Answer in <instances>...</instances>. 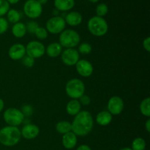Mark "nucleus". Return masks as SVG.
<instances>
[{
    "label": "nucleus",
    "instance_id": "obj_38",
    "mask_svg": "<svg viewBox=\"0 0 150 150\" xmlns=\"http://www.w3.org/2000/svg\"><path fill=\"white\" fill-rule=\"evenodd\" d=\"M4 100L0 98V112H1V111H2V110L4 109Z\"/></svg>",
    "mask_w": 150,
    "mask_h": 150
},
{
    "label": "nucleus",
    "instance_id": "obj_9",
    "mask_svg": "<svg viewBox=\"0 0 150 150\" xmlns=\"http://www.w3.org/2000/svg\"><path fill=\"white\" fill-rule=\"evenodd\" d=\"M25 47H26V55L34 59L41 58L45 53V45L40 41H30Z\"/></svg>",
    "mask_w": 150,
    "mask_h": 150
},
{
    "label": "nucleus",
    "instance_id": "obj_30",
    "mask_svg": "<svg viewBox=\"0 0 150 150\" xmlns=\"http://www.w3.org/2000/svg\"><path fill=\"white\" fill-rule=\"evenodd\" d=\"M21 111L24 116V117H30L34 114V109L30 105H24L21 108Z\"/></svg>",
    "mask_w": 150,
    "mask_h": 150
},
{
    "label": "nucleus",
    "instance_id": "obj_24",
    "mask_svg": "<svg viewBox=\"0 0 150 150\" xmlns=\"http://www.w3.org/2000/svg\"><path fill=\"white\" fill-rule=\"evenodd\" d=\"M140 111L144 117H150V98L149 97L144 98L140 103Z\"/></svg>",
    "mask_w": 150,
    "mask_h": 150
},
{
    "label": "nucleus",
    "instance_id": "obj_39",
    "mask_svg": "<svg viewBox=\"0 0 150 150\" xmlns=\"http://www.w3.org/2000/svg\"><path fill=\"white\" fill-rule=\"evenodd\" d=\"M7 1L10 4H17L18 2H19L20 0H7Z\"/></svg>",
    "mask_w": 150,
    "mask_h": 150
},
{
    "label": "nucleus",
    "instance_id": "obj_42",
    "mask_svg": "<svg viewBox=\"0 0 150 150\" xmlns=\"http://www.w3.org/2000/svg\"><path fill=\"white\" fill-rule=\"evenodd\" d=\"M120 150H133L131 149V148H130V147H124V148H122V149H121Z\"/></svg>",
    "mask_w": 150,
    "mask_h": 150
},
{
    "label": "nucleus",
    "instance_id": "obj_1",
    "mask_svg": "<svg viewBox=\"0 0 150 150\" xmlns=\"http://www.w3.org/2000/svg\"><path fill=\"white\" fill-rule=\"evenodd\" d=\"M94 126L92 114L87 111H81L75 116L71 123V131L77 136H86L90 133Z\"/></svg>",
    "mask_w": 150,
    "mask_h": 150
},
{
    "label": "nucleus",
    "instance_id": "obj_2",
    "mask_svg": "<svg viewBox=\"0 0 150 150\" xmlns=\"http://www.w3.org/2000/svg\"><path fill=\"white\" fill-rule=\"evenodd\" d=\"M21 139V130L18 127L5 126L0 130V143L5 146H13Z\"/></svg>",
    "mask_w": 150,
    "mask_h": 150
},
{
    "label": "nucleus",
    "instance_id": "obj_3",
    "mask_svg": "<svg viewBox=\"0 0 150 150\" xmlns=\"http://www.w3.org/2000/svg\"><path fill=\"white\" fill-rule=\"evenodd\" d=\"M87 28L89 32L95 37L104 36L108 31V25L105 18L97 16L89 18Z\"/></svg>",
    "mask_w": 150,
    "mask_h": 150
},
{
    "label": "nucleus",
    "instance_id": "obj_27",
    "mask_svg": "<svg viewBox=\"0 0 150 150\" xmlns=\"http://www.w3.org/2000/svg\"><path fill=\"white\" fill-rule=\"evenodd\" d=\"M92 45H90L88 42H83V43L79 45V54H84V55H86V54H89L91 52H92Z\"/></svg>",
    "mask_w": 150,
    "mask_h": 150
},
{
    "label": "nucleus",
    "instance_id": "obj_33",
    "mask_svg": "<svg viewBox=\"0 0 150 150\" xmlns=\"http://www.w3.org/2000/svg\"><path fill=\"white\" fill-rule=\"evenodd\" d=\"M22 63L23 65L26 67H32L35 64V59L31 58L30 57L28 56H25L23 59H22Z\"/></svg>",
    "mask_w": 150,
    "mask_h": 150
},
{
    "label": "nucleus",
    "instance_id": "obj_21",
    "mask_svg": "<svg viewBox=\"0 0 150 150\" xmlns=\"http://www.w3.org/2000/svg\"><path fill=\"white\" fill-rule=\"evenodd\" d=\"M26 25L21 22H18V23L13 24L12 27V33L13 36L17 38H21L26 35Z\"/></svg>",
    "mask_w": 150,
    "mask_h": 150
},
{
    "label": "nucleus",
    "instance_id": "obj_31",
    "mask_svg": "<svg viewBox=\"0 0 150 150\" xmlns=\"http://www.w3.org/2000/svg\"><path fill=\"white\" fill-rule=\"evenodd\" d=\"M26 31L28 32H29L30 34H35V31L37 30L38 27H39V25L37 23L36 21H31L29 23H27V25H26Z\"/></svg>",
    "mask_w": 150,
    "mask_h": 150
},
{
    "label": "nucleus",
    "instance_id": "obj_11",
    "mask_svg": "<svg viewBox=\"0 0 150 150\" xmlns=\"http://www.w3.org/2000/svg\"><path fill=\"white\" fill-rule=\"evenodd\" d=\"M107 111L111 115H119L124 109V101L119 96H113L108 100L107 104Z\"/></svg>",
    "mask_w": 150,
    "mask_h": 150
},
{
    "label": "nucleus",
    "instance_id": "obj_23",
    "mask_svg": "<svg viewBox=\"0 0 150 150\" xmlns=\"http://www.w3.org/2000/svg\"><path fill=\"white\" fill-rule=\"evenodd\" d=\"M21 14L17 10L15 9H10L7 13V21L8 23H11L13 24L20 22Z\"/></svg>",
    "mask_w": 150,
    "mask_h": 150
},
{
    "label": "nucleus",
    "instance_id": "obj_6",
    "mask_svg": "<svg viewBox=\"0 0 150 150\" xmlns=\"http://www.w3.org/2000/svg\"><path fill=\"white\" fill-rule=\"evenodd\" d=\"M3 118L7 125L18 127L23 123L25 117L21 110L16 108H10L4 111Z\"/></svg>",
    "mask_w": 150,
    "mask_h": 150
},
{
    "label": "nucleus",
    "instance_id": "obj_35",
    "mask_svg": "<svg viewBox=\"0 0 150 150\" xmlns=\"http://www.w3.org/2000/svg\"><path fill=\"white\" fill-rule=\"evenodd\" d=\"M143 47L144 48V50H146L147 52L150 51V38L147 37L146 38H145L143 41Z\"/></svg>",
    "mask_w": 150,
    "mask_h": 150
},
{
    "label": "nucleus",
    "instance_id": "obj_37",
    "mask_svg": "<svg viewBox=\"0 0 150 150\" xmlns=\"http://www.w3.org/2000/svg\"><path fill=\"white\" fill-rule=\"evenodd\" d=\"M145 128H146V131H147L148 133H149L150 132V120L149 119H148V120H146V123H145Z\"/></svg>",
    "mask_w": 150,
    "mask_h": 150
},
{
    "label": "nucleus",
    "instance_id": "obj_34",
    "mask_svg": "<svg viewBox=\"0 0 150 150\" xmlns=\"http://www.w3.org/2000/svg\"><path fill=\"white\" fill-rule=\"evenodd\" d=\"M79 101L81 103V105L87 106V105H89V104L91 103V98L90 97L88 96V95H83L80 98H79Z\"/></svg>",
    "mask_w": 150,
    "mask_h": 150
},
{
    "label": "nucleus",
    "instance_id": "obj_25",
    "mask_svg": "<svg viewBox=\"0 0 150 150\" xmlns=\"http://www.w3.org/2000/svg\"><path fill=\"white\" fill-rule=\"evenodd\" d=\"M131 149L133 150H145L146 149V142L143 138H136L132 142Z\"/></svg>",
    "mask_w": 150,
    "mask_h": 150
},
{
    "label": "nucleus",
    "instance_id": "obj_5",
    "mask_svg": "<svg viewBox=\"0 0 150 150\" xmlns=\"http://www.w3.org/2000/svg\"><path fill=\"white\" fill-rule=\"evenodd\" d=\"M65 92L72 99H79L85 93L84 83L79 79H71L66 83Z\"/></svg>",
    "mask_w": 150,
    "mask_h": 150
},
{
    "label": "nucleus",
    "instance_id": "obj_17",
    "mask_svg": "<svg viewBox=\"0 0 150 150\" xmlns=\"http://www.w3.org/2000/svg\"><path fill=\"white\" fill-rule=\"evenodd\" d=\"M75 0H54V5L58 11L67 12L74 7Z\"/></svg>",
    "mask_w": 150,
    "mask_h": 150
},
{
    "label": "nucleus",
    "instance_id": "obj_22",
    "mask_svg": "<svg viewBox=\"0 0 150 150\" xmlns=\"http://www.w3.org/2000/svg\"><path fill=\"white\" fill-rule=\"evenodd\" d=\"M56 130L59 134H65L68 132L71 131V123L68 121L62 120L56 125Z\"/></svg>",
    "mask_w": 150,
    "mask_h": 150
},
{
    "label": "nucleus",
    "instance_id": "obj_29",
    "mask_svg": "<svg viewBox=\"0 0 150 150\" xmlns=\"http://www.w3.org/2000/svg\"><path fill=\"white\" fill-rule=\"evenodd\" d=\"M10 10V4L7 0H0V17H2Z\"/></svg>",
    "mask_w": 150,
    "mask_h": 150
},
{
    "label": "nucleus",
    "instance_id": "obj_7",
    "mask_svg": "<svg viewBox=\"0 0 150 150\" xmlns=\"http://www.w3.org/2000/svg\"><path fill=\"white\" fill-rule=\"evenodd\" d=\"M23 9L24 14L31 19L38 18L42 13V5L38 0H27Z\"/></svg>",
    "mask_w": 150,
    "mask_h": 150
},
{
    "label": "nucleus",
    "instance_id": "obj_15",
    "mask_svg": "<svg viewBox=\"0 0 150 150\" xmlns=\"http://www.w3.org/2000/svg\"><path fill=\"white\" fill-rule=\"evenodd\" d=\"M66 24L70 26H77L82 23L83 16L77 11H72L67 13L64 18Z\"/></svg>",
    "mask_w": 150,
    "mask_h": 150
},
{
    "label": "nucleus",
    "instance_id": "obj_4",
    "mask_svg": "<svg viewBox=\"0 0 150 150\" xmlns=\"http://www.w3.org/2000/svg\"><path fill=\"white\" fill-rule=\"evenodd\" d=\"M59 42L62 48H75L80 44V35L73 29H64L60 33L59 38Z\"/></svg>",
    "mask_w": 150,
    "mask_h": 150
},
{
    "label": "nucleus",
    "instance_id": "obj_26",
    "mask_svg": "<svg viewBox=\"0 0 150 150\" xmlns=\"http://www.w3.org/2000/svg\"><path fill=\"white\" fill-rule=\"evenodd\" d=\"M95 12H96L97 16L103 18V16H106L107 13H108V5L105 3H100L95 8Z\"/></svg>",
    "mask_w": 150,
    "mask_h": 150
},
{
    "label": "nucleus",
    "instance_id": "obj_28",
    "mask_svg": "<svg viewBox=\"0 0 150 150\" xmlns=\"http://www.w3.org/2000/svg\"><path fill=\"white\" fill-rule=\"evenodd\" d=\"M35 35L36 36V38L39 40H45L46 39L48 35V31L46 30V29L44 27H39L37 29V30L35 31Z\"/></svg>",
    "mask_w": 150,
    "mask_h": 150
},
{
    "label": "nucleus",
    "instance_id": "obj_16",
    "mask_svg": "<svg viewBox=\"0 0 150 150\" xmlns=\"http://www.w3.org/2000/svg\"><path fill=\"white\" fill-rule=\"evenodd\" d=\"M63 146L67 149H72L77 144V136L72 131L63 135L62 140Z\"/></svg>",
    "mask_w": 150,
    "mask_h": 150
},
{
    "label": "nucleus",
    "instance_id": "obj_40",
    "mask_svg": "<svg viewBox=\"0 0 150 150\" xmlns=\"http://www.w3.org/2000/svg\"><path fill=\"white\" fill-rule=\"evenodd\" d=\"M38 1H39V3L40 4H42V5H43V4H46L47 2H48V0H38Z\"/></svg>",
    "mask_w": 150,
    "mask_h": 150
},
{
    "label": "nucleus",
    "instance_id": "obj_36",
    "mask_svg": "<svg viewBox=\"0 0 150 150\" xmlns=\"http://www.w3.org/2000/svg\"><path fill=\"white\" fill-rule=\"evenodd\" d=\"M76 150H92V149H91L88 145L82 144L80 145V146L76 149Z\"/></svg>",
    "mask_w": 150,
    "mask_h": 150
},
{
    "label": "nucleus",
    "instance_id": "obj_19",
    "mask_svg": "<svg viewBox=\"0 0 150 150\" xmlns=\"http://www.w3.org/2000/svg\"><path fill=\"white\" fill-rule=\"evenodd\" d=\"M81 110V105L79 100L72 99L67 103L66 105V111L70 116H76Z\"/></svg>",
    "mask_w": 150,
    "mask_h": 150
},
{
    "label": "nucleus",
    "instance_id": "obj_12",
    "mask_svg": "<svg viewBox=\"0 0 150 150\" xmlns=\"http://www.w3.org/2000/svg\"><path fill=\"white\" fill-rule=\"evenodd\" d=\"M76 68L78 73L84 78L90 77L94 71L92 63L86 59H79L76 63Z\"/></svg>",
    "mask_w": 150,
    "mask_h": 150
},
{
    "label": "nucleus",
    "instance_id": "obj_8",
    "mask_svg": "<svg viewBox=\"0 0 150 150\" xmlns=\"http://www.w3.org/2000/svg\"><path fill=\"white\" fill-rule=\"evenodd\" d=\"M66 22L62 16H54L48 19L46 22L45 29L48 32L52 35L60 34L65 29Z\"/></svg>",
    "mask_w": 150,
    "mask_h": 150
},
{
    "label": "nucleus",
    "instance_id": "obj_20",
    "mask_svg": "<svg viewBox=\"0 0 150 150\" xmlns=\"http://www.w3.org/2000/svg\"><path fill=\"white\" fill-rule=\"evenodd\" d=\"M112 115L108 111H102L96 116V122L100 126H107L112 121Z\"/></svg>",
    "mask_w": 150,
    "mask_h": 150
},
{
    "label": "nucleus",
    "instance_id": "obj_14",
    "mask_svg": "<svg viewBox=\"0 0 150 150\" xmlns=\"http://www.w3.org/2000/svg\"><path fill=\"white\" fill-rule=\"evenodd\" d=\"M21 134L25 139L32 140L35 139L40 134V128L38 125L34 124H26L22 127Z\"/></svg>",
    "mask_w": 150,
    "mask_h": 150
},
{
    "label": "nucleus",
    "instance_id": "obj_10",
    "mask_svg": "<svg viewBox=\"0 0 150 150\" xmlns=\"http://www.w3.org/2000/svg\"><path fill=\"white\" fill-rule=\"evenodd\" d=\"M61 59L66 66H74L80 59V54L76 48H66L62 52Z\"/></svg>",
    "mask_w": 150,
    "mask_h": 150
},
{
    "label": "nucleus",
    "instance_id": "obj_41",
    "mask_svg": "<svg viewBox=\"0 0 150 150\" xmlns=\"http://www.w3.org/2000/svg\"><path fill=\"white\" fill-rule=\"evenodd\" d=\"M89 1H90V2L92 3H97L99 1V0H88Z\"/></svg>",
    "mask_w": 150,
    "mask_h": 150
},
{
    "label": "nucleus",
    "instance_id": "obj_13",
    "mask_svg": "<svg viewBox=\"0 0 150 150\" xmlns=\"http://www.w3.org/2000/svg\"><path fill=\"white\" fill-rule=\"evenodd\" d=\"M8 56L14 61L22 59L26 56V47L21 43L13 44L9 48Z\"/></svg>",
    "mask_w": 150,
    "mask_h": 150
},
{
    "label": "nucleus",
    "instance_id": "obj_18",
    "mask_svg": "<svg viewBox=\"0 0 150 150\" xmlns=\"http://www.w3.org/2000/svg\"><path fill=\"white\" fill-rule=\"evenodd\" d=\"M62 52V47L59 42H52L45 48V53L51 58H56L61 55Z\"/></svg>",
    "mask_w": 150,
    "mask_h": 150
},
{
    "label": "nucleus",
    "instance_id": "obj_32",
    "mask_svg": "<svg viewBox=\"0 0 150 150\" xmlns=\"http://www.w3.org/2000/svg\"><path fill=\"white\" fill-rule=\"evenodd\" d=\"M9 23L7 19L3 17H0V35L5 33L8 29Z\"/></svg>",
    "mask_w": 150,
    "mask_h": 150
}]
</instances>
